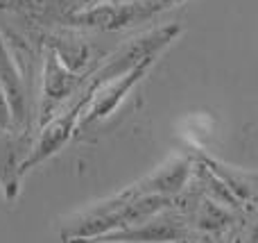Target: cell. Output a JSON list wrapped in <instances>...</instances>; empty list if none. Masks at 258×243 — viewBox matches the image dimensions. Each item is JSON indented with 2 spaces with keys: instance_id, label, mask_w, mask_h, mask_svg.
Instances as JSON below:
<instances>
[{
  "instance_id": "6da1fadb",
  "label": "cell",
  "mask_w": 258,
  "mask_h": 243,
  "mask_svg": "<svg viewBox=\"0 0 258 243\" xmlns=\"http://www.w3.org/2000/svg\"><path fill=\"white\" fill-rule=\"evenodd\" d=\"M179 32H181V27L170 23V25L145 32V34L127 41L116 53L109 55L98 68H93L91 77H93L95 82H107V80H111V77H118V75H122V73L132 71V68L141 66V64H147V62L154 64L156 57L179 36Z\"/></svg>"
},
{
  "instance_id": "7a4b0ae2",
  "label": "cell",
  "mask_w": 258,
  "mask_h": 243,
  "mask_svg": "<svg viewBox=\"0 0 258 243\" xmlns=\"http://www.w3.org/2000/svg\"><path fill=\"white\" fill-rule=\"evenodd\" d=\"M152 16H156V9L152 7L150 0H134V3H118V0L104 3L102 0V3H91L89 7L71 12L66 21L75 27L116 32L136 25V23L150 21Z\"/></svg>"
},
{
  "instance_id": "3957f363",
  "label": "cell",
  "mask_w": 258,
  "mask_h": 243,
  "mask_svg": "<svg viewBox=\"0 0 258 243\" xmlns=\"http://www.w3.org/2000/svg\"><path fill=\"white\" fill-rule=\"evenodd\" d=\"M91 71H93V68H91ZM89 73H86V75H89ZM84 80L86 77L71 71V68L57 57V53H54L50 45L45 48L43 86H41V107H39L41 125H43L48 118H52L54 114H57V109L61 107L63 103L71 100V95H75L77 91H80Z\"/></svg>"
},
{
  "instance_id": "277c9868",
  "label": "cell",
  "mask_w": 258,
  "mask_h": 243,
  "mask_svg": "<svg viewBox=\"0 0 258 243\" xmlns=\"http://www.w3.org/2000/svg\"><path fill=\"white\" fill-rule=\"evenodd\" d=\"M150 66H152V62L141 64V66L132 68V71L122 73V75H118V77H111V80H107V82H95L93 77H91V80L95 82L93 98H91L89 107L84 109V114H82L80 125L89 127V125H93V123H98V121H104L109 114L116 112V107L125 100V95L147 75Z\"/></svg>"
},
{
  "instance_id": "5b68a950",
  "label": "cell",
  "mask_w": 258,
  "mask_h": 243,
  "mask_svg": "<svg viewBox=\"0 0 258 243\" xmlns=\"http://www.w3.org/2000/svg\"><path fill=\"white\" fill-rule=\"evenodd\" d=\"M0 86L5 91L9 112H12L14 130L25 132L30 123V91H27L25 75L16 64V57L9 50L3 32H0Z\"/></svg>"
},
{
  "instance_id": "8992f818",
  "label": "cell",
  "mask_w": 258,
  "mask_h": 243,
  "mask_svg": "<svg viewBox=\"0 0 258 243\" xmlns=\"http://www.w3.org/2000/svg\"><path fill=\"white\" fill-rule=\"evenodd\" d=\"M9 132H0V189H3L5 198L12 203L18 196V177H21V162H18V153L14 136Z\"/></svg>"
},
{
  "instance_id": "52a82bcc",
  "label": "cell",
  "mask_w": 258,
  "mask_h": 243,
  "mask_svg": "<svg viewBox=\"0 0 258 243\" xmlns=\"http://www.w3.org/2000/svg\"><path fill=\"white\" fill-rule=\"evenodd\" d=\"M48 45L57 53V57L66 64L71 71L80 73L89 66V45H86L84 39L75 34H54L52 39L48 41Z\"/></svg>"
},
{
  "instance_id": "ba28073f",
  "label": "cell",
  "mask_w": 258,
  "mask_h": 243,
  "mask_svg": "<svg viewBox=\"0 0 258 243\" xmlns=\"http://www.w3.org/2000/svg\"><path fill=\"white\" fill-rule=\"evenodd\" d=\"M7 130H14V123H12V112H9L5 91L0 86V132H7Z\"/></svg>"
},
{
  "instance_id": "9c48e42d",
  "label": "cell",
  "mask_w": 258,
  "mask_h": 243,
  "mask_svg": "<svg viewBox=\"0 0 258 243\" xmlns=\"http://www.w3.org/2000/svg\"><path fill=\"white\" fill-rule=\"evenodd\" d=\"M152 7L156 9V14L163 12V9H170V7H177V5H183L188 3V0H150Z\"/></svg>"
},
{
  "instance_id": "30bf717a",
  "label": "cell",
  "mask_w": 258,
  "mask_h": 243,
  "mask_svg": "<svg viewBox=\"0 0 258 243\" xmlns=\"http://www.w3.org/2000/svg\"><path fill=\"white\" fill-rule=\"evenodd\" d=\"M118 3H134V0H118Z\"/></svg>"
}]
</instances>
